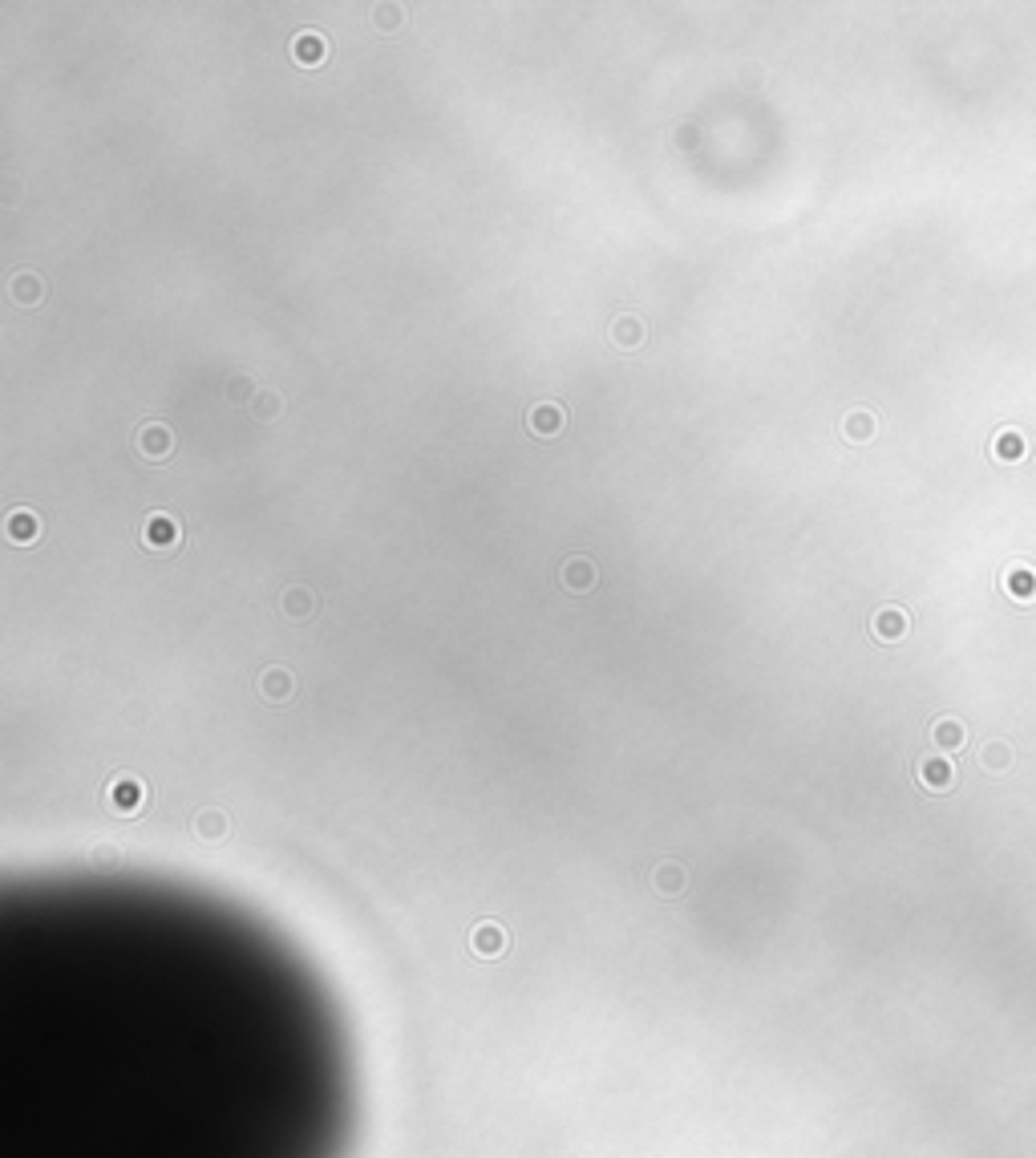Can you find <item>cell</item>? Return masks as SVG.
Masks as SVG:
<instances>
[{
	"label": "cell",
	"instance_id": "cell-22",
	"mask_svg": "<svg viewBox=\"0 0 1036 1158\" xmlns=\"http://www.w3.org/2000/svg\"><path fill=\"white\" fill-rule=\"evenodd\" d=\"M373 17H376V29H401L405 25L401 4H373Z\"/></svg>",
	"mask_w": 1036,
	"mask_h": 1158
},
{
	"label": "cell",
	"instance_id": "cell-6",
	"mask_svg": "<svg viewBox=\"0 0 1036 1158\" xmlns=\"http://www.w3.org/2000/svg\"><path fill=\"white\" fill-rule=\"evenodd\" d=\"M563 425H567V409L559 405V401H539V405H531V414H527V430H531L535 438H559Z\"/></svg>",
	"mask_w": 1036,
	"mask_h": 1158
},
{
	"label": "cell",
	"instance_id": "cell-16",
	"mask_svg": "<svg viewBox=\"0 0 1036 1158\" xmlns=\"http://www.w3.org/2000/svg\"><path fill=\"white\" fill-rule=\"evenodd\" d=\"M1004 592H1008L1012 600H1032L1036 596V571L1028 567V563H1012V567L1004 571Z\"/></svg>",
	"mask_w": 1036,
	"mask_h": 1158
},
{
	"label": "cell",
	"instance_id": "cell-17",
	"mask_svg": "<svg viewBox=\"0 0 1036 1158\" xmlns=\"http://www.w3.org/2000/svg\"><path fill=\"white\" fill-rule=\"evenodd\" d=\"M874 430H879V422H874L871 409H850V414L842 417V438L854 441V446L871 441V438H874Z\"/></svg>",
	"mask_w": 1036,
	"mask_h": 1158
},
{
	"label": "cell",
	"instance_id": "cell-20",
	"mask_svg": "<svg viewBox=\"0 0 1036 1158\" xmlns=\"http://www.w3.org/2000/svg\"><path fill=\"white\" fill-rule=\"evenodd\" d=\"M1024 450H1028V441H1024V433L1020 430H1000L992 438V454L1000 458V462H1020Z\"/></svg>",
	"mask_w": 1036,
	"mask_h": 1158
},
{
	"label": "cell",
	"instance_id": "cell-11",
	"mask_svg": "<svg viewBox=\"0 0 1036 1158\" xmlns=\"http://www.w3.org/2000/svg\"><path fill=\"white\" fill-rule=\"evenodd\" d=\"M190 831H195V839H203V842H223L231 834V818H227V810L207 806V810H199V815L190 818Z\"/></svg>",
	"mask_w": 1036,
	"mask_h": 1158
},
{
	"label": "cell",
	"instance_id": "cell-1",
	"mask_svg": "<svg viewBox=\"0 0 1036 1158\" xmlns=\"http://www.w3.org/2000/svg\"><path fill=\"white\" fill-rule=\"evenodd\" d=\"M106 806L122 818L142 815V806H146V782H142L138 774H114L106 786Z\"/></svg>",
	"mask_w": 1036,
	"mask_h": 1158
},
{
	"label": "cell",
	"instance_id": "cell-5",
	"mask_svg": "<svg viewBox=\"0 0 1036 1158\" xmlns=\"http://www.w3.org/2000/svg\"><path fill=\"white\" fill-rule=\"evenodd\" d=\"M255 689H260L263 701L284 705V701H292L296 697V673L284 669V664H268V669L260 673V681H255Z\"/></svg>",
	"mask_w": 1036,
	"mask_h": 1158
},
{
	"label": "cell",
	"instance_id": "cell-15",
	"mask_svg": "<svg viewBox=\"0 0 1036 1158\" xmlns=\"http://www.w3.org/2000/svg\"><path fill=\"white\" fill-rule=\"evenodd\" d=\"M919 782L927 786V790H947V786L955 782V770H952V762H947V758H939V753H931V758H923V762H919Z\"/></svg>",
	"mask_w": 1036,
	"mask_h": 1158
},
{
	"label": "cell",
	"instance_id": "cell-7",
	"mask_svg": "<svg viewBox=\"0 0 1036 1158\" xmlns=\"http://www.w3.org/2000/svg\"><path fill=\"white\" fill-rule=\"evenodd\" d=\"M506 928L502 923H494V920H482L478 928L470 931V952L474 956H482V960H498V956L506 952Z\"/></svg>",
	"mask_w": 1036,
	"mask_h": 1158
},
{
	"label": "cell",
	"instance_id": "cell-25",
	"mask_svg": "<svg viewBox=\"0 0 1036 1158\" xmlns=\"http://www.w3.org/2000/svg\"><path fill=\"white\" fill-rule=\"evenodd\" d=\"M247 389H252V385H247V381H244V377H239V381H235V385H231V389H227V393H231V397H244V393H247Z\"/></svg>",
	"mask_w": 1036,
	"mask_h": 1158
},
{
	"label": "cell",
	"instance_id": "cell-21",
	"mask_svg": "<svg viewBox=\"0 0 1036 1158\" xmlns=\"http://www.w3.org/2000/svg\"><path fill=\"white\" fill-rule=\"evenodd\" d=\"M931 737H935V745L943 753H952V750H960V745H963V726L955 717H943V721H935Z\"/></svg>",
	"mask_w": 1036,
	"mask_h": 1158
},
{
	"label": "cell",
	"instance_id": "cell-10",
	"mask_svg": "<svg viewBox=\"0 0 1036 1158\" xmlns=\"http://www.w3.org/2000/svg\"><path fill=\"white\" fill-rule=\"evenodd\" d=\"M559 579H563V588L571 592V596H583V592L596 588L599 571H596V563H591V559H583V555H571V559L563 563V571H559Z\"/></svg>",
	"mask_w": 1036,
	"mask_h": 1158
},
{
	"label": "cell",
	"instance_id": "cell-3",
	"mask_svg": "<svg viewBox=\"0 0 1036 1158\" xmlns=\"http://www.w3.org/2000/svg\"><path fill=\"white\" fill-rule=\"evenodd\" d=\"M142 543H146L150 551H174V547L182 543L179 519H174V514H163V511L146 514V522H142Z\"/></svg>",
	"mask_w": 1036,
	"mask_h": 1158
},
{
	"label": "cell",
	"instance_id": "cell-4",
	"mask_svg": "<svg viewBox=\"0 0 1036 1158\" xmlns=\"http://www.w3.org/2000/svg\"><path fill=\"white\" fill-rule=\"evenodd\" d=\"M288 53H292L296 66L316 69V66H324L328 61V37L316 33V29H300V33L288 41Z\"/></svg>",
	"mask_w": 1036,
	"mask_h": 1158
},
{
	"label": "cell",
	"instance_id": "cell-23",
	"mask_svg": "<svg viewBox=\"0 0 1036 1158\" xmlns=\"http://www.w3.org/2000/svg\"><path fill=\"white\" fill-rule=\"evenodd\" d=\"M118 859H122V855H118L114 842H102V847H93V851H90V863H93V867H118Z\"/></svg>",
	"mask_w": 1036,
	"mask_h": 1158
},
{
	"label": "cell",
	"instance_id": "cell-13",
	"mask_svg": "<svg viewBox=\"0 0 1036 1158\" xmlns=\"http://www.w3.org/2000/svg\"><path fill=\"white\" fill-rule=\"evenodd\" d=\"M9 296L17 308H37V304L45 300V280L37 276V272H17V276L9 280Z\"/></svg>",
	"mask_w": 1036,
	"mask_h": 1158
},
{
	"label": "cell",
	"instance_id": "cell-9",
	"mask_svg": "<svg viewBox=\"0 0 1036 1158\" xmlns=\"http://www.w3.org/2000/svg\"><path fill=\"white\" fill-rule=\"evenodd\" d=\"M4 535L17 547H33L37 539H41V519H37L33 511H25V506H17V511L4 514Z\"/></svg>",
	"mask_w": 1036,
	"mask_h": 1158
},
{
	"label": "cell",
	"instance_id": "cell-24",
	"mask_svg": "<svg viewBox=\"0 0 1036 1158\" xmlns=\"http://www.w3.org/2000/svg\"><path fill=\"white\" fill-rule=\"evenodd\" d=\"M984 766H992V770H1004V766H1008V745H1000V742L987 745V750H984Z\"/></svg>",
	"mask_w": 1036,
	"mask_h": 1158
},
{
	"label": "cell",
	"instance_id": "cell-12",
	"mask_svg": "<svg viewBox=\"0 0 1036 1158\" xmlns=\"http://www.w3.org/2000/svg\"><path fill=\"white\" fill-rule=\"evenodd\" d=\"M607 336H612L615 349L632 352V349H640V344H644V320H640L636 312H620V316L612 320V328H607Z\"/></svg>",
	"mask_w": 1036,
	"mask_h": 1158
},
{
	"label": "cell",
	"instance_id": "cell-14",
	"mask_svg": "<svg viewBox=\"0 0 1036 1158\" xmlns=\"http://www.w3.org/2000/svg\"><path fill=\"white\" fill-rule=\"evenodd\" d=\"M279 612H284L288 620H312V616H316V596H312V588H304V583L284 588V596H279Z\"/></svg>",
	"mask_w": 1036,
	"mask_h": 1158
},
{
	"label": "cell",
	"instance_id": "cell-19",
	"mask_svg": "<svg viewBox=\"0 0 1036 1158\" xmlns=\"http://www.w3.org/2000/svg\"><path fill=\"white\" fill-rule=\"evenodd\" d=\"M247 409H252V417L255 422H276L279 417V409H284V397H279V389H255V397L247 401Z\"/></svg>",
	"mask_w": 1036,
	"mask_h": 1158
},
{
	"label": "cell",
	"instance_id": "cell-8",
	"mask_svg": "<svg viewBox=\"0 0 1036 1158\" xmlns=\"http://www.w3.org/2000/svg\"><path fill=\"white\" fill-rule=\"evenodd\" d=\"M907 628H911V620H907V612L899 604H882L879 612L871 616V632L879 640H887V645H895V640H903L907 637Z\"/></svg>",
	"mask_w": 1036,
	"mask_h": 1158
},
{
	"label": "cell",
	"instance_id": "cell-18",
	"mask_svg": "<svg viewBox=\"0 0 1036 1158\" xmlns=\"http://www.w3.org/2000/svg\"><path fill=\"white\" fill-rule=\"evenodd\" d=\"M652 887L660 891V895H680V891L688 887V871L680 863H656V871H652Z\"/></svg>",
	"mask_w": 1036,
	"mask_h": 1158
},
{
	"label": "cell",
	"instance_id": "cell-2",
	"mask_svg": "<svg viewBox=\"0 0 1036 1158\" xmlns=\"http://www.w3.org/2000/svg\"><path fill=\"white\" fill-rule=\"evenodd\" d=\"M134 450H138L146 462H163V458L174 454V433L166 422H146L134 430Z\"/></svg>",
	"mask_w": 1036,
	"mask_h": 1158
}]
</instances>
